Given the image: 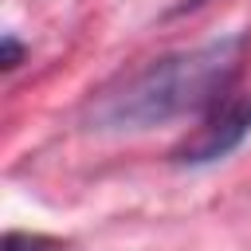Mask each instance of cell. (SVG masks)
<instances>
[{
	"label": "cell",
	"instance_id": "2",
	"mask_svg": "<svg viewBox=\"0 0 251 251\" xmlns=\"http://www.w3.org/2000/svg\"><path fill=\"white\" fill-rule=\"evenodd\" d=\"M247 133H251V90L220 98L216 110L204 118V126H196V133L184 137L173 157L180 165H208V161L227 157Z\"/></svg>",
	"mask_w": 251,
	"mask_h": 251
},
{
	"label": "cell",
	"instance_id": "1",
	"mask_svg": "<svg viewBox=\"0 0 251 251\" xmlns=\"http://www.w3.org/2000/svg\"><path fill=\"white\" fill-rule=\"evenodd\" d=\"M247 39L243 35H220L192 51H176L165 59H153L137 75H129L122 86L106 90L90 106L94 129H149L165 126L173 118H188L231 86L239 75Z\"/></svg>",
	"mask_w": 251,
	"mask_h": 251
},
{
	"label": "cell",
	"instance_id": "4",
	"mask_svg": "<svg viewBox=\"0 0 251 251\" xmlns=\"http://www.w3.org/2000/svg\"><path fill=\"white\" fill-rule=\"evenodd\" d=\"M20 55H24V51H20V43H16L12 35H4V67H16V63H20Z\"/></svg>",
	"mask_w": 251,
	"mask_h": 251
},
{
	"label": "cell",
	"instance_id": "3",
	"mask_svg": "<svg viewBox=\"0 0 251 251\" xmlns=\"http://www.w3.org/2000/svg\"><path fill=\"white\" fill-rule=\"evenodd\" d=\"M4 251H63V247L51 243V239H43V235H8Z\"/></svg>",
	"mask_w": 251,
	"mask_h": 251
}]
</instances>
